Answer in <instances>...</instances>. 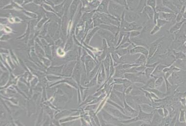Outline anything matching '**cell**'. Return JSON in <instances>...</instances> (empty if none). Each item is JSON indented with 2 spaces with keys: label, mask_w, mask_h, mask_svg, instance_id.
<instances>
[{
  "label": "cell",
  "mask_w": 186,
  "mask_h": 126,
  "mask_svg": "<svg viewBox=\"0 0 186 126\" xmlns=\"http://www.w3.org/2000/svg\"><path fill=\"white\" fill-rule=\"evenodd\" d=\"M165 82V79L164 76H159L156 79L155 81V88L159 89L162 86L163 83Z\"/></svg>",
  "instance_id": "603a6c76"
},
{
  "label": "cell",
  "mask_w": 186,
  "mask_h": 126,
  "mask_svg": "<svg viewBox=\"0 0 186 126\" xmlns=\"http://www.w3.org/2000/svg\"><path fill=\"white\" fill-rule=\"evenodd\" d=\"M126 1L129 9H131V7H134L136 3L137 2L139 1V0H126Z\"/></svg>",
  "instance_id": "836d02e7"
},
{
  "label": "cell",
  "mask_w": 186,
  "mask_h": 126,
  "mask_svg": "<svg viewBox=\"0 0 186 126\" xmlns=\"http://www.w3.org/2000/svg\"><path fill=\"white\" fill-rule=\"evenodd\" d=\"M186 115L185 111L184 110H181L180 111L179 118V121L180 122H184L186 121Z\"/></svg>",
  "instance_id": "4dcf8cb0"
},
{
  "label": "cell",
  "mask_w": 186,
  "mask_h": 126,
  "mask_svg": "<svg viewBox=\"0 0 186 126\" xmlns=\"http://www.w3.org/2000/svg\"><path fill=\"white\" fill-rule=\"evenodd\" d=\"M133 45H131L129 47L125 48V49H118L116 50L115 52L120 57L125 56L126 55H128V54H129V53L130 54V51L132 49V48H131V47Z\"/></svg>",
  "instance_id": "ffe728a7"
},
{
  "label": "cell",
  "mask_w": 186,
  "mask_h": 126,
  "mask_svg": "<svg viewBox=\"0 0 186 126\" xmlns=\"http://www.w3.org/2000/svg\"><path fill=\"white\" fill-rule=\"evenodd\" d=\"M146 67V65H139L136 67V70L138 72H144Z\"/></svg>",
  "instance_id": "8d00e7d4"
},
{
  "label": "cell",
  "mask_w": 186,
  "mask_h": 126,
  "mask_svg": "<svg viewBox=\"0 0 186 126\" xmlns=\"http://www.w3.org/2000/svg\"><path fill=\"white\" fill-rule=\"evenodd\" d=\"M158 77L154 76L153 75L151 76L150 78L147 80V81L144 85V86L142 87L141 88L143 89H145L146 88H155V81L156 79Z\"/></svg>",
  "instance_id": "8fae6325"
},
{
  "label": "cell",
  "mask_w": 186,
  "mask_h": 126,
  "mask_svg": "<svg viewBox=\"0 0 186 126\" xmlns=\"http://www.w3.org/2000/svg\"></svg>",
  "instance_id": "681fc988"
},
{
  "label": "cell",
  "mask_w": 186,
  "mask_h": 126,
  "mask_svg": "<svg viewBox=\"0 0 186 126\" xmlns=\"http://www.w3.org/2000/svg\"><path fill=\"white\" fill-rule=\"evenodd\" d=\"M147 0H140V2H139V5L137 7L136 10H138V11L142 12L143 9L144 8V7L146 5V2Z\"/></svg>",
  "instance_id": "f1b7e54d"
},
{
  "label": "cell",
  "mask_w": 186,
  "mask_h": 126,
  "mask_svg": "<svg viewBox=\"0 0 186 126\" xmlns=\"http://www.w3.org/2000/svg\"><path fill=\"white\" fill-rule=\"evenodd\" d=\"M109 0H103L99 6L97 10L101 12L108 13V5Z\"/></svg>",
  "instance_id": "ac0fdd59"
},
{
  "label": "cell",
  "mask_w": 186,
  "mask_h": 126,
  "mask_svg": "<svg viewBox=\"0 0 186 126\" xmlns=\"http://www.w3.org/2000/svg\"><path fill=\"white\" fill-rule=\"evenodd\" d=\"M163 38V37L158 38V39L155 40V41L151 44V45L149 48V55L148 56V61H149L150 59H152L154 57V54L156 53L158 48L159 45L161 43Z\"/></svg>",
  "instance_id": "3957f363"
},
{
  "label": "cell",
  "mask_w": 186,
  "mask_h": 126,
  "mask_svg": "<svg viewBox=\"0 0 186 126\" xmlns=\"http://www.w3.org/2000/svg\"><path fill=\"white\" fill-rule=\"evenodd\" d=\"M181 102H182V103L183 104V105L185 106L186 105V99L184 98V99H181Z\"/></svg>",
  "instance_id": "f6af8a7d"
},
{
  "label": "cell",
  "mask_w": 186,
  "mask_h": 126,
  "mask_svg": "<svg viewBox=\"0 0 186 126\" xmlns=\"http://www.w3.org/2000/svg\"><path fill=\"white\" fill-rule=\"evenodd\" d=\"M157 112L161 117H164V116L163 108H159L157 109Z\"/></svg>",
  "instance_id": "b9f144b4"
},
{
  "label": "cell",
  "mask_w": 186,
  "mask_h": 126,
  "mask_svg": "<svg viewBox=\"0 0 186 126\" xmlns=\"http://www.w3.org/2000/svg\"><path fill=\"white\" fill-rule=\"evenodd\" d=\"M183 23V22H180V23H177V24H175V25H173V27L170 29V32L171 33H175V31L178 30L180 28V27L181 26L182 24Z\"/></svg>",
  "instance_id": "f546056e"
},
{
  "label": "cell",
  "mask_w": 186,
  "mask_h": 126,
  "mask_svg": "<svg viewBox=\"0 0 186 126\" xmlns=\"http://www.w3.org/2000/svg\"><path fill=\"white\" fill-rule=\"evenodd\" d=\"M153 114H154V112L152 113H145L141 110V109L138 106V113L136 117H134L129 119L120 120V121L122 123H123V124H129L133 122L138 121L147 122L151 124Z\"/></svg>",
  "instance_id": "6da1fadb"
},
{
  "label": "cell",
  "mask_w": 186,
  "mask_h": 126,
  "mask_svg": "<svg viewBox=\"0 0 186 126\" xmlns=\"http://www.w3.org/2000/svg\"><path fill=\"white\" fill-rule=\"evenodd\" d=\"M113 89L120 92H124L126 88H125L124 86H123L122 84H115V85L113 86Z\"/></svg>",
  "instance_id": "83f0119b"
},
{
  "label": "cell",
  "mask_w": 186,
  "mask_h": 126,
  "mask_svg": "<svg viewBox=\"0 0 186 126\" xmlns=\"http://www.w3.org/2000/svg\"><path fill=\"white\" fill-rule=\"evenodd\" d=\"M185 45H186V43H185Z\"/></svg>",
  "instance_id": "7dc6e473"
},
{
  "label": "cell",
  "mask_w": 186,
  "mask_h": 126,
  "mask_svg": "<svg viewBox=\"0 0 186 126\" xmlns=\"http://www.w3.org/2000/svg\"><path fill=\"white\" fill-rule=\"evenodd\" d=\"M140 18V16L138 13L136 12L131 11H125L124 12V19L125 21L128 23H131L135 22L138 21Z\"/></svg>",
  "instance_id": "8992f818"
},
{
  "label": "cell",
  "mask_w": 186,
  "mask_h": 126,
  "mask_svg": "<svg viewBox=\"0 0 186 126\" xmlns=\"http://www.w3.org/2000/svg\"><path fill=\"white\" fill-rule=\"evenodd\" d=\"M168 23V21H166L165 19L159 18L158 19H157V23H156V25H157L158 26L161 28Z\"/></svg>",
  "instance_id": "1f68e13d"
},
{
  "label": "cell",
  "mask_w": 186,
  "mask_h": 126,
  "mask_svg": "<svg viewBox=\"0 0 186 126\" xmlns=\"http://www.w3.org/2000/svg\"><path fill=\"white\" fill-rule=\"evenodd\" d=\"M163 112L164 117H168L169 115V111L167 109L164 108Z\"/></svg>",
  "instance_id": "7bdbcfd3"
},
{
  "label": "cell",
  "mask_w": 186,
  "mask_h": 126,
  "mask_svg": "<svg viewBox=\"0 0 186 126\" xmlns=\"http://www.w3.org/2000/svg\"><path fill=\"white\" fill-rule=\"evenodd\" d=\"M130 40L132 43V45L134 47L136 46H142L145 47L146 48L148 47L146 42L144 40L138 38V37H130Z\"/></svg>",
  "instance_id": "7c38bea8"
},
{
  "label": "cell",
  "mask_w": 186,
  "mask_h": 126,
  "mask_svg": "<svg viewBox=\"0 0 186 126\" xmlns=\"http://www.w3.org/2000/svg\"><path fill=\"white\" fill-rule=\"evenodd\" d=\"M174 13L159 12V18L169 21L173 19L175 17Z\"/></svg>",
  "instance_id": "d6986e66"
},
{
  "label": "cell",
  "mask_w": 186,
  "mask_h": 126,
  "mask_svg": "<svg viewBox=\"0 0 186 126\" xmlns=\"http://www.w3.org/2000/svg\"><path fill=\"white\" fill-rule=\"evenodd\" d=\"M144 90L153 93L154 94L156 95L159 97V99H163L164 98H165L167 95V93H164L162 92L159 91L158 89H157V88H152V89L146 88V89Z\"/></svg>",
  "instance_id": "9a60e30c"
},
{
  "label": "cell",
  "mask_w": 186,
  "mask_h": 126,
  "mask_svg": "<svg viewBox=\"0 0 186 126\" xmlns=\"http://www.w3.org/2000/svg\"><path fill=\"white\" fill-rule=\"evenodd\" d=\"M133 97L135 102H136L138 105L143 104H149L151 105L152 104V101L146 97L144 95L140 96H133Z\"/></svg>",
  "instance_id": "ba28073f"
},
{
  "label": "cell",
  "mask_w": 186,
  "mask_h": 126,
  "mask_svg": "<svg viewBox=\"0 0 186 126\" xmlns=\"http://www.w3.org/2000/svg\"><path fill=\"white\" fill-rule=\"evenodd\" d=\"M182 51H183L184 53H186V46H183L182 49Z\"/></svg>",
  "instance_id": "bcb514c9"
},
{
  "label": "cell",
  "mask_w": 186,
  "mask_h": 126,
  "mask_svg": "<svg viewBox=\"0 0 186 126\" xmlns=\"http://www.w3.org/2000/svg\"><path fill=\"white\" fill-rule=\"evenodd\" d=\"M58 54L60 56H63L64 55L65 53L63 51V50H62L61 49H59L58 51Z\"/></svg>",
  "instance_id": "ee69618b"
},
{
  "label": "cell",
  "mask_w": 186,
  "mask_h": 126,
  "mask_svg": "<svg viewBox=\"0 0 186 126\" xmlns=\"http://www.w3.org/2000/svg\"><path fill=\"white\" fill-rule=\"evenodd\" d=\"M125 100L126 101L127 103L129 105L131 106L132 108L138 110V106L135 102L134 99H133V96L131 95H125Z\"/></svg>",
  "instance_id": "30bf717a"
},
{
  "label": "cell",
  "mask_w": 186,
  "mask_h": 126,
  "mask_svg": "<svg viewBox=\"0 0 186 126\" xmlns=\"http://www.w3.org/2000/svg\"><path fill=\"white\" fill-rule=\"evenodd\" d=\"M155 10L157 12H165V13H174V12L172 10L169 9L167 7H165L164 5H157L155 8Z\"/></svg>",
  "instance_id": "44dd1931"
},
{
  "label": "cell",
  "mask_w": 186,
  "mask_h": 126,
  "mask_svg": "<svg viewBox=\"0 0 186 126\" xmlns=\"http://www.w3.org/2000/svg\"><path fill=\"white\" fill-rule=\"evenodd\" d=\"M155 68L151 67H146V68L144 73L145 75L146 78L149 79L151 77V76L152 75V73L154 72V69Z\"/></svg>",
  "instance_id": "cb8c5ba5"
},
{
  "label": "cell",
  "mask_w": 186,
  "mask_h": 126,
  "mask_svg": "<svg viewBox=\"0 0 186 126\" xmlns=\"http://www.w3.org/2000/svg\"><path fill=\"white\" fill-rule=\"evenodd\" d=\"M161 28L159 27L157 25H155L154 26V27L152 28V30L150 32V34L151 35H154L155 34H156L157 32L160 31Z\"/></svg>",
  "instance_id": "d590c367"
},
{
  "label": "cell",
  "mask_w": 186,
  "mask_h": 126,
  "mask_svg": "<svg viewBox=\"0 0 186 126\" xmlns=\"http://www.w3.org/2000/svg\"><path fill=\"white\" fill-rule=\"evenodd\" d=\"M147 62V57H146L144 54H140L139 57L134 61V63L138 64V65H146Z\"/></svg>",
  "instance_id": "e0dca14e"
},
{
  "label": "cell",
  "mask_w": 186,
  "mask_h": 126,
  "mask_svg": "<svg viewBox=\"0 0 186 126\" xmlns=\"http://www.w3.org/2000/svg\"><path fill=\"white\" fill-rule=\"evenodd\" d=\"M141 32L140 31H132L130 32V37H136L140 35Z\"/></svg>",
  "instance_id": "e575fe53"
},
{
  "label": "cell",
  "mask_w": 186,
  "mask_h": 126,
  "mask_svg": "<svg viewBox=\"0 0 186 126\" xmlns=\"http://www.w3.org/2000/svg\"><path fill=\"white\" fill-rule=\"evenodd\" d=\"M108 8L109 12L113 16L121 20L122 15L125 9L124 7L115 2H110Z\"/></svg>",
  "instance_id": "7a4b0ae2"
},
{
  "label": "cell",
  "mask_w": 186,
  "mask_h": 126,
  "mask_svg": "<svg viewBox=\"0 0 186 126\" xmlns=\"http://www.w3.org/2000/svg\"><path fill=\"white\" fill-rule=\"evenodd\" d=\"M164 117H161L157 112V109L155 110L154 112L153 117L151 122V124L153 126H159V125L162 122Z\"/></svg>",
  "instance_id": "9c48e42d"
},
{
  "label": "cell",
  "mask_w": 186,
  "mask_h": 126,
  "mask_svg": "<svg viewBox=\"0 0 186 126\" xmlns=\"http://www.w3.org/2000/svg\"><path fill=\"white\" fill-rule=\"evenodd\" d=\"M142 13L146 15L150 20H152L153 21L154 11L152 7L146 5L143 9Z\"/></svg>",
  "instance_id": "4fadbf2b"
},
{
  "label": "cell",
  "mask_w": 186,
  "mask_h": 126,
  "mask_svg": "<svg viewBox=\"0 0 186 126\" xmlns=\"http://www.w3.org/2000/svg\"><path fill=\"white\" fill-rule=\"evenodd\" d=\"M185 122H186V121H185Z\"/></svg>",
  "instance_id": "c3c4849f"
},
{
  "label": "cell",
  "mask_w": 186,
  "mask_h": 126,
  "mask_svg": "<svg viewBox=\"0 0 186 126\" xmlns=\"http://www.w3.org/2000/svg\"><path fill=\"white\" fill-rule=\"evenodd\" d=\"M122 85H123V86H124L125 88L126 89L127 88H128V87L132 85H133V83L130 80H128L127 79L123 78Z\"/></svg>",
  "instance_id": "d6a6232c"
},
{
  "label": "cell",
  "mask_w": 186,
  "mask_h": 126,
  "mask_svg": "<svg viewBox=\"0 0 186 126\" xmlns=\"http://www.w3.org/2000/svg\"><path fill=\"white\" fill-rule=\"evenodd\" d=\"M138 106L141 109V110L146 113H152L155 110L154 108L149 104H143L139 105Z\"/></svg>",
  "instance_id": "2e32d148"
},
{
  "label": "cell",
  "mask_w": 186,
  "mask_h": 126,
  "mask_svg": "<svg viewBox=\"0 0 186 126\" xmlns=\"http://www.w3.org/2000/svg\"><path fill=\"white\" fill-rule=\"evenodd\" d=\"M168 66L169 65H164L159 63L155 67V69H154V72L152 73V75L156 77L161 76H160V74L164 73L163 72L164 69H165V67H168Z\"/></svg>",
  "instance_id": "5bb4252c"
},
{
  "label": "cell",
  "mask_w": 186,
  "mask_h": 126,
  "mask_svg": "<svg viewBox=\"0 0 186 126\" xmlns=\"http://www.w3.org/2000/svg\"><path fill=\"white\" fill-rule=\"evenodd\" d=\"M175 58L177 59H185L186 57V56L185 55V54L183 53H181V52L175 53Z\"/></svg>",
  "instance_id": "74e56055"
},
{
  "label": "cell",
  "mask_w": 186,
  "mask_h": 126,
  "mask_svg": "<svg viewBox=\"0 0 186 126\" xmlns=\"http://www.w3.org/2000/svg\"><path fill=\"white\" fill-rule=\"evenodd\" d=\"M142 54L145 55L146 57L148 56L149 55V50L145 47L142 46H136L132 48L130 51V54L131 55L134 54Z\"/></svg>",
  "instance_id": "5b68a950"
},
{
  "label": "cell",
  "mask_w": 186,
  "mask_h": 126,
  "mask_svg": "<svg viewBox=\"0 0 186 126\" xmlns=\"http://www.w3.org/2000/svg\"><path fill=\"white\" fill-rule=\"evenodd\" d=\"M123 78H115L114 79L115 84H122L123 83Z\"/></svg>",
  "instance_id": "ab89813d"
},
{
  "label": "cell",
  "mask_w": 186,
  "mask_h": 126,
  "mask_svg": "<svg viewBox=\"0 0 186 126\" xmlns=\"http://www.w3.org/2000/svg\"><path fill=\"white\" fill-rule=\"evenodd\" d=\"M125 94L124 95V99H123V103H124V110L125 113V115L132 117V118L136 117L138 115V110H135L127 103L126 101L125 100Z\"/></svg>",
  "instance_id": "52a82bcc"
},
{
  "label": "cell",
  "mask_w": 186,
  "mask_h": 126,
  "mask_svg": "<svg viewBox=\"0 0 186 126\" xmlns=\"http://www.w3.org/2000/svg\"><path fill=\"white\" fill-rule=\"evenodd\" d=\"M133 87H134V86L132 85L131 86L128 87V88H127L124 91L125 94L126 95L130 94V93H131L132 90L133 89Z\"/></svg>",
  "instance_id": "f35d334b"
},
{
  "label": "cell",
  "mask_w": 186,
  "mask_h": 126,
  "mask_svg": "<svg viewBox=\"0 0 186 126\" xmlns=\"http://www.w3.org/2000/svg\"><path fill=\"white\" fill-rule=\"evenodd\" d=\"M146 5L153 9L154 12L156 11L155 8L156 7V0H147L146 2Z\"/></svg>",
  "instance_id": "4316f807"
},
{
  "label": "cell",
  "mask_w": 186,
  "mask_h": 126,
  "mask_svg": "<svg viewBox=\"0 0 186 126\" xmlns=\"http://www.w3.org/2000/svg\"><path fill=\"white\" fill-rule=\"evenodd\" d=\"M159 63H160L159 62H157L154 63L153 64H147L146 65V67H151L155 68Z\"/></svg>",
  "instance_id": "60d3db41"
},
{
  "label": "cell",
  "mask_w": 186,
  "mask_h": 126,
  "mask_svg": "<svg viewBox=\"0 0 186 126\" xmlns=\"http://www.w3.org/2000/svg\"><path fill=\"white\" fill-rule=\"evenodd\" d=\"M130 95L132 96H136L143 95H144V94L143 92L141 90L140 88L136 87V89H134L133 87V89L132 90L131 93H130Z\"/></svg>",
  "instance_id": "d4e9b609"
},
{
  "label": "cell",
  "mask_w": 186,
  "mask_h": 126,
  "mask_svg": "<svg viewBox=\"0 0 186 126\" xmlns=\"http://www.w3.org/2000/svg\"><path fill=\"white\" fill-rule=\"evenodd\" d=\"M162 3H163V5L165 7H167L173 11H175V8H174L173 4L171 2H169L168 0H162Z\"/></svg>",
  "instance_id": "484cf974"
},
{
  "label": "cell",
  "mask_w": 186,
  "mask_h": 126,
  "mask_svg": "<svg viewBox=\"0 0 186 126\" xmlns=\"http://www.w3.org/2000/svg\"><path fill=\"white\" fill-rule=\"evenodd\" d=\"M109 111L113 117L120 120H125L132 118V117L125 115L121 111L115 107L114 108H110Z\"/></svg>",
  "instance_id": "277c9868"
},
{
  "label": "cell",
  "mask_w": 186,
  "mask_h": 126,
  "mask_svg": "<svg viewBox=\"0 0 186 126\" xmlns=\"http://www.w3.org/2000/svg\"><path fill=\"white\" fill-rule=\"evenodd\" d=\"M110 99H111V101H113L114 102H115L116 103L118 104L120 106H121L122 107L124 108V103H123V101H121L120 99H119V97L117 96V95L115 94V92H113V93H112L111 96H110Z\"/></svg>",
  "instance_id": "7402d4cb"
}]
</instances>
